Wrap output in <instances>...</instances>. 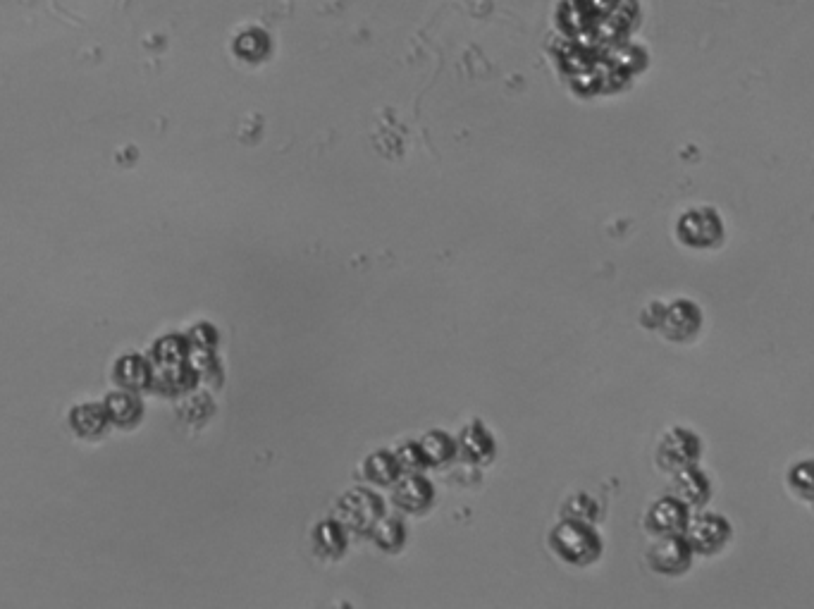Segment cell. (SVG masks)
Here are the masks:
<instances>
[{"instance_id":"6da1fadb","label":"cell","mask_w":814,"mask_h":609,"mask_svg":"<svg viewBox=\"0 0 814 609\" xmlns=\"http://www.w3.org/2000/svg\"><path fill=\"white\" fill-rule=\"evenodd\" d=\"M676 239L686 249L714 251L724 244L726 223L721 213L712 206H695L678 215Z\"/></svg>"},{"instance_id":"7a4b0ae2","label":"cell","mask_w":814,"mask_h":609,"mask_svg":"<svg viewBox=\"0 0 814 609\" xmlns=\"http://www.w3.org/2000/svg\"><path fill=\"white\" fill-rule=\"evenodd\" d=\"M550 545L564 562L585 567L602 555V538L588 521L566 519L550 533Z\"/></svg>"},{"instance_id":"3957f363","label":"cell","mask_w":814,"mask_h":609,"mask_svg":"<svg viewBox=\"0 0 814 609\" xmlns=\"http://www.w3.org/2000/svg\"><path fill=\"white\" fill-rule=\"evenodd\" d=\"M686 540L693 547L695 557H717L733 540V526L724 514L698 509L693 512L686 528Z\"/></svg>"},{"instance_id":"277c9868","label":"cell","mask_w":814,"mask_h":609,"mask_svg":"<svg viewBox=\"0 0 814 609\" xmlns=\"http://www.w3.org/2000/svg\"><path fill=\"white\" fill-rule=\"evenodd\" d=\"M702 452H705V447H702L700 435L695 430L686 426H671L657 442L655 459L659 469L674 476L676 471L698 466Z\"/></svg>"},{"instance_id":"5b68a950","label":"cell","mask_w":814,"mask_h":609,"mask_svg":"<svg viewBox=\"0 0 814 609\" xmlns=\"http://www.w3.org/2000/svg\"><path fill=\"white\" fill-rule=\"evenodd\" d=\"M695 562V552L686 535H662L647 550V564L659 576H686Z\"/></svg>"},{"instance_id":"8992f818","label":"cell","mask_w":814,"mask_h":609,"mask_svg":"<svg viewBox=\"0 0 814 609\" xmlns=\"http://www.w3.org/2000/svg\"><path fill=\"white\" fill-rule=\"evenodd\" d=\"M702 325H705V313H702L698 301L676 299L671 304H666L659 332L664 335V340L674 344H688L700 335Z\"/></svg>"},{"instance_id":"52a82bcc","label":"cell","mask_w":814,"mask_h":609,"mask_svg":"<svg viewBox=\"0 0 814 609\" xmlns=\"http://www.w3.org/2000/svg\"><path fill=\"white\" fill-rule=\"evenodd\" d=\"M382 500L375 492L356 488L347 492L335 507V521L356 533H366L382 519Z\"/></svg>"},{"instance_id":"ba28073f","label":"cell","mask_w":814,"mask_h":609,"mask_svg":"<svg viewBox=\"0 0 814 609\" xmlns=\"http://www.w3.org/2000/svg\"><path fill=\"white\" fill-rule=\"evenodd\" d=\"M690 516H693V509L688 504H683L674 495H664L652 502L650 509H647L645 531L655 535V538L686 533Z\"/></svg>"},{"instance_id":"9c48e42d","label":"cell","mask_w":814,"mask_h":609,"mask_svg":"<svg viewBox=\"0 0 814 609\" xmlns=\"http://www.w3.org/2000/svg\"><path fill=\"white\" fill-rule=\"evenodd\" d=\"M671 495L678 497L683 504H688L693 512L705 509L707 502L712 500V481L705 471L698 466H688V469L676 471L674 481H671Z\"/></svg>"},{"instance_id":"30bf717a","label":"cell","mask_w":814,"mask_h":609,"mask_svg":"<svg viewBox=\"0 0 814 609\" xmlns=\"http://www.w3.org/2000/svg\"><path fill=\"white\" fill-rule=\"evenodd\" d=\"M430 502H433V485L423 476L409 473V476L397 478V485H394V504L397 507H402L404 512L418 514L428 509Z\"/></svg>"},{"instance_id":"8fae6325","label":"cell","mask_w":814,"mask_h":609,"mask_svg":"<svg viewBox=\"0 0 814 609\" xmlns=\"http://www.w3.org/2000/svg\"><path fill=\"white\" fill-rule=\"evenodd\" d=\"M459 447L464 459L473 461V464H487L492 459V454H495V440H492V435L478 421L464 428Z\"/></svg>"},{"instance_id":"7c38bea8","label":"cell","mask_w":814,"mask_h":609,"mask_svg":"<svg viewBox=\"0 0 814 609\" xmlns=\"http://www.w3.org/2000/svg\"><path fill=\"white\" fill-rule=\"evenodd\" d=\"M786 488L795 500L814 504V457L798 459L788 466Z\"/></svg>"},{"instance_id":"4fadbf2b","label":"cell","mask_w":814,"mask_h":609,"mask_svg":"<svg viewBox=\"0 0 814 609\" xmlns=\"http://www.w3.org/2000/svg\"><path fill=\"white\" fill-rule=\"evenodd\" d=\"M342 524L339 521H323V524L316 526L313 531V547L318 550V555L323 557H339L347 547V538H344Z\"/></svg>"},{"instance_id":"5bb4252c","label":"cell","mask_w":814,"mask_h":609,"mask_svg":"<svg viewBox=\"0 0 814 609\" xmlns=\"http://www.w3.org/2000/svg\"><path fill=\"white\" fill-rule=\"evenodd\" d=\"M363 473H366L368 481H373L378 485H390V483H397L399 473H402V466H399L397 454L375 452L373 457H368L366 464H363Z\"/></svg>"},{"instance_id":"9a60e30c","label":"cell","mask_w":814,"mask_h":609,"mask_svg":"<svg viewBox=\"0 0 814 609\" xmlns=\"http://www.w3.org/2000/svg\"><path fill=\"white\" fill-rule=\"evenodd\" d=\"M373 538L382 550L397 552L406 540V528L399 519H380L373 526Z\"/></svg>"},{"instance_id":"2e32d148","label":"cell","mask_w":814,"mask_h":609,"mask_svg":"<svg viewBox=\"0 0 814 609\" xmlns=\"http://www.w3.org/2000/svg\"><path fill=\"white\" fill-rule=\"evenodd\" d=\"M421 449L428 464H444V461H449L456 454V442L449 438V435L435 430V433H430L428 438L421 442Z\"/></svg>"},{"instance_id":"e0dca14e","label":"cell","mask_w":814,"mask_h":609,"mask_svg":"<svg viewBox=\"0 0 814 609\" xmlns=\"http://www.w3.org/2000/svg\"><path fill=\"white\" fill-rule=\"evenodd\" d=\"M564 514H566V519L588 521L590 524V521H595V516H597V504L588 495H576L566 502Z\"/></svg>"},{"instance_id":"ac0fdd59","label":"cell","mask_w":814,"mask_h":609,"mask_svg":"<svg viewBox=\"0 0 814 609\" xmlns=\"http://www.w3.org/2000/svg\"><path fill=\"white\" fill-rule=\"evenodd\" d=\"M397 461H399V466H402V471H418V469H423L425 464H428V461H425V457H423V449H421V445H406V447H402L397 452Z\"/></svg>"},{"instance_id":"d6986e66","label":"cell","mask_w":814,"mask_h":609,"mask_svg":"<svg viewBox=\"0 0 814 609\" xmlns=\"http://www.w3.org/2000/svg\"><path fill=\"white\" fill-rule=\"evenodd\" d=\"M664 309H666V304H662V301H652L650 306H645V311H643V325H645V328L659 330V323H662Z\"/></svg>"},{"instance_id":"ffe728a7","label":"cell","mask_w":814,"mask_h":609,"mask_svg":"<svg viewBox=\"0 0 814 609\" xmlns=\"http://www.w3.org/2000/svg\"><path fill=\"white\" fill-rule=\"evenodd\" d=\"M812 507H814V504H812Z\"/></svg>"}]
</instances>
